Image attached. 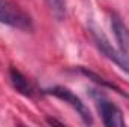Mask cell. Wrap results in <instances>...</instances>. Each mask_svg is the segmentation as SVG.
Masks as SVG:
<instances>
[{"instance_id": "6da1fadb", "label": "cell", "mask_w": 129, "mask_h": 127, "mask_svg": "<svg viewBox=\"0 0 129 127\" xmlns=\"http://www.w3.org/2000/svg\"><path fill=\"white\" fill-rule=\"evenodd\" d=\"M92 99L95 100V105H96L98 111L102 117V123L104 126L107 127H123L126 126V121L123 118V112L122 109L114 105L107 96L101 91H96V90H92Z\"/></svg>"}, {"instance_id": "7a4b0ae2", "label": "cell", "mask_w": 129, "mask_h": 127, "mask_svg": "<svg viewBox=\"0 0 129 127\" xmlns=\"http://www.w3.org/2000/svg\"><path fill=\"white\" fill-rule=\"evenodd\" d=\"M44 94L54 96V97L63 100L64 103H68V105L80 115V118L83 120L84 124H87V126H92V124H93V117H92V112H90V109L87 108V105L75 94L74 91H71L69 88H66L63 85H54V87L45 88V90H44Z\"/></svg>"}, {"instance_id": "3957f363", "label": "cell", "mask_w": 129, "mask_h": 127, "mask_svg": "<svg viewBox=\"0 0 129 127\" xmlns=\"http://www.w3.org/2000/svg\"><path fill=\"white\" fill-rule=\"evenodd\" d=\"M90 34H92V39H93V42H95L98 49L110 61H113L117 67H120L125 73L129 75V54H125L120 49L114 48L113 43L108 40V37L101 30H98L96 27H90Z\"/></svg>"}, {"instance_id": "277c9868", "label": "cell", "mask_w": 129, "mask_h": 127, "mask_svg": "<svg viewBox=\"0 0 129 127\" xmlns=\"http://www.w3.org/2000/svg\"><path fill=\"white\" fill-rule=\"evenodd\" d=\"M0 23L20 30L32 29L30 17L26 15L18 6H15L9 0H0Z\"/></svg>"}, {"instance_id": "5b68a950", "label": "cell", "mask_w": 129, "mask_h": 127, "mask_svg": "<svg viewBox=\"0 0 129 127\" xmlns=\"http://www.w3.org/2000/svg\"><path fill=\"white\" fill-rule=\"evenodd\" d=\"M111 20V30L114 33L116 42L119 45V49L125 54H129V29L128 26L123 23V20L120 18L119 14L113 12L110 15Z\"/></svg>"}, {"instance_id": "8992f818", "label": "cell", "mask_w": 129, "mask_h": 127, "mask_svg": "<svg viewBox=\"0 0 129 127\" xmlns=\"http://www.w3.org/2000/svg\"><path fill=\"white\" fill-rule=\"evenodd\" d=\"M9 81L12 84V87L20 93V94L26 96V97H32L33 96V85L30 84V81L26 78V75L18 70L17 67H11L9 69Z\"/></svg>"}, {"instance_id": "52a82bcc", "label": "cell", "mask_w": 129, "mask_h": 127, "mask_svg": "<svg viewBox=\"0 0 129 127\" xmlns=\"http://www.w3.org/2000/svg\"><path fill=\"white\" fill-rule=\"evenodd\" d=\"M78 72L80 73H83L84 76H87L89 79H92V81H95L98 85H102V87H107V88H111V90H116L117 93H120V94H123V91L116 85V84H113V82H110V81H107L105 78H102L101 75H98L95 72H92V70H89L87 67H84V66H78Z\"/></svg>"}, {"instance_id": "ba28073f", "label": "cell", "mask_w": 129, "mask_h": 127, "mask_svg": "<svg viewBox=\"0 0 129 127\" xmlns=\"http://www.w3.org/2000/svg\"><path fill=\"white\" fill-rule=\"evenodd\" d=\"M47 6L50 9V12L53 14V17L59 21H62L66 15V3L64 0H45Z\"/></svg>"}, {"instance_id": "9c48e42d", "label": "cell", "mask_w": 129, "mask_h": 127, "mask_svg": "<svg viewBox=\"0 0 129 127\" xmlns=\"http://www.w3.org/2000/svg\"><path fill=\"white\" fill-rule=\"evenodd\" d=\"M47 121H48V124H59V126H63L62 121H57V120H53V118H48Z\"/></svg>"}]
</instances>
